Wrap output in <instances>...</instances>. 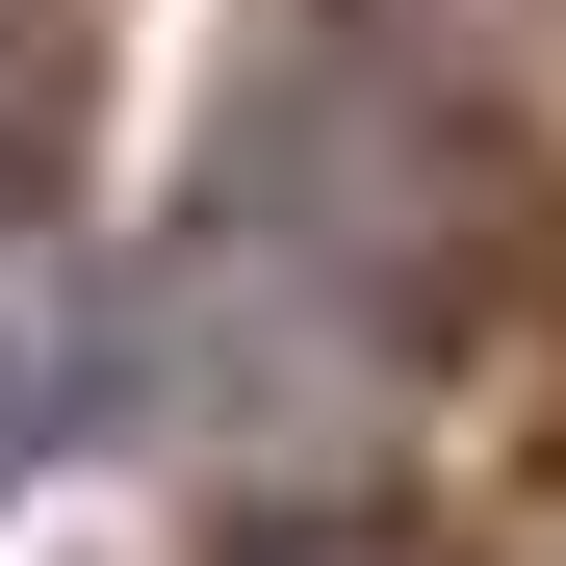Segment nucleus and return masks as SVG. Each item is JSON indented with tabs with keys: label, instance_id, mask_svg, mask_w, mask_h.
<instances>
[{
	"label": "nucleus",
	"instance_id": "obj_1",
	"mask_svg": "<svg viewBox=\"0 0 566 566\" xmlns=\"http://www.w3.org/2000/svg\"><path fill=\"white\" fill-rule=\"evenodd\" d=\"M232 566H387V541H335V515H258V541H232Z\"/></svg>",
	"mask_w": 566,
	"mask_h": 566
}]
</instances>
